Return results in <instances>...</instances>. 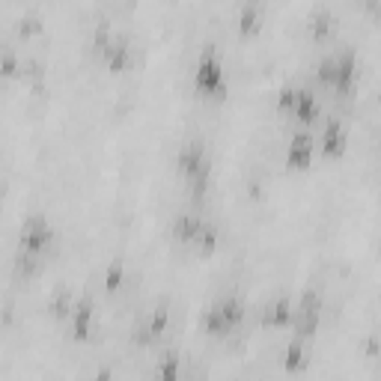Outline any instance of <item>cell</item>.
<instances>
[{"mask_svg":"<svg viewBox=\"0 0 381 381\" xmlns=\"http://www.w3.org/2000/svg\"><path fill=\"white\" fill-rule=\"evenodd\" d=\"M179 170L188 176V185L194 188V194H203V188L208 182V155L199 140H188L179 149Z\"/></svg>","mask_w":381,"mask_h":381,"instance_id":"1","label":"cell"},{"mask_svg":"<svg viewBox=\"0 0 381 381\" xmlns=\"http://www.w3.org/2000/svg\"><path fill=\"white\" fill-rule=\"evenodd\" d=\"M319 78L334 84L337 89H349L355 80V54L351 51H340V54H328L319 63Z\"/></svg>","mask_w":381,"mask_h":381,"instance_id":"2","label":"cell"},{"mask_svg":"<svg viewBox=\"0 0 381 381\" xmlns=\"http://www.w3.org/2000/svg\"><path fill=\"white\" fill-rule=\"evenodd\" d=\"M194 87L208 96L224 93V66H221V57L215 54V48H206L203 57H199L197 69H194Z\"/></svg>","mask_w":381,"mask_h":381,"instance_id":"3","label":"cell"},{"mask_svg":"<svg viewBox=\"0 0 381 381\" xmlns=\"http://www.w3.org/2000/svg\"><path fill=\"white\" fill-rule=\"evenodd\" d=\"M239 319H241V301L239 298H224V301H217L212 310L206 313V328L224 334V331H230Z\"/></svg>","mask_w":381,"mask_h":381,"instance_id":"4","label":"cell"},{"mask_svg":"<svg viewBox=\"0 0 381 381\" xmlns=\"http://www.w3.org/2000/svg\"><path fill=\"white\" fill-rule=\"evenodd\" d=\"M48 241H51V226L42 221V217H30L24 226H21V248L24 250H42V248H48Z\"/></svg>","mask_w":381,"mask_h":381,"instance_id":"5","label":"cell"},{"mask_svg":"<svg viewBox=\"0 0 381 381\" xmlns=\"http://www.w3.org/2000/svg\"><path fill=\"white\" fill-rule=\"evenodd\" d=\"M286 158H289V164H295V167L310 164V158H313V138L310 134H295L292 143H289Z\"/></svg>","mask_w":381,"mask_h":381,"instance_id":"6","label":"cell"},{"mask_svg":"<svg viewBox=\"0 0 381 381\" xmlns=\"http://www.w3.org/2000/svg\"><path fill=\"white\" fill-rule=\"evenodd\" d=\"M105 60L111 63V69H125L131 60V48H129V39L125 36H113L105 48Z\"/></svg>","mask_w":381,"mask_h":381,"instance_id":"7","label":"cell"},{"mask_svg":"<svg viewBox=\"0 0 381 381\" xmlns=\"http://www.w3.org/2000/svg\"><path fill=\"white\" fill-rule=\"evenodd\" d=\"M322 149H325V155H340V152L346 149V131H342V125L337 120H331L328 125H325Z\"/></svg>","mask_w":381,"mask_h":381,"instance_id":"8","label":"cell"},{"mask_svg":"<svg viewBox=\"0 0 381 381\" xmlns=\"http://www.w3.org/2000/svg\"><path fill=\"white\" fill-rule=\"evenodd\" d=\"M89 301H80L75 310H72V325H75V337H87V328H89Z\"/></svg>","mask_w":381,"mask_h":381,"instance_id":"9","label":"cell"},{"mask_svg":"<svg viewBox=\"0 0 381 381\" xmlns=\"http://www.w3.org/2000/svg\"><path fill=\"white\" fill-rule=\"evenodd\" d=\"M265 322H286L289 316H292V310H289V298H277L274 304L265 307Z\"/></svg>","mask_w":381,"mask_h":381,"instance_id":"10","label":"cell"},{"mask_svg":"<svg viewBox=\"0 0 381 381\" xmlns=\"http://www.w3.org/2000/svg\"><path fill=\"white\" fill-rule=\"evenodd\" d=\"M176 378H179V360L176 355H164L161 369H158V381H176Z\"/></svg>","mask_w":381,"mask_h":381,"instance_id":"11","label":"cell"},{"mask_svg":"<svg viewBox=\"0 0 381 381\" xmlns=\"http://www.w3.org/2000/svg\"><path fill=\"white\" fill-rule=\"evenodd\" d=\"M331 24H334V15L328 12V9H316V12L310 15V27L316 33H325V30H331Z\"/></svg>","mask_w":381,"mask_h":381,"instance_id":"12","label":"cell"},{"mask_svg":"<svg viewBox=\"0 0 381 381\" xmlns=\"http://www.w3.org/2000/svg\"><path fill=\"white\" fill-rule=\"evenodd\" d=\"M257 21H259V6H257V3L241 6V12H239V24H241V30H250V27H257Z\"/></svg>","mask_w":381,"mask_h":381,"instance_id":"13","label":"cell"},{"mask_svg":"<svg viewBox=\"0 0 381 381\" xmlns=\"http://www.w3.org/2000/svg\"><path fill=\"white\" fill-rule=\"evenodd\" d=\"M283 360H286V367L289 369H295V367H301L304 364V349H301V342H292L286 351H283Z\"/></svg>","mask_w":381,"mask_h":381,"instance_id":"14","label":"cell"},{"mask_svg":"<svg viewBox=\"0 0 381 381\" xmlns=\"http://www.w3.org/2000/svg\"><path fill=\"white\" fill-rule=\"evenodd\" d=\"M3 72H6V75H15V54L12 51H3Z\"/></svg>","mask_w":381,"mask_h":381,"instance_id":"15","label":"cell"},{"mask_svg":"<svg viewBox=\"0 0 381 381\" xmlns=\"http://www.w3.org/2000/svg\"><path fill=\"white\" fill-rule=\"evenodd\" d=\"M39 27V15H24L21 18V30H36Z\"/></svg>","mask_w":381,"mask_h":381,"instance_id":"16","label":"cell"},{"mask_svg":"<svg viewBox=\"0 0 381 381\" xmlns=\"http://www.w3.org/2000/svg\"><path fill=\"white\" fill-rule=\"evenodd\" d=\"M93 381H111V375H107V373H98Z\"/></svg>","mask_w":381,"mask_h":381,"instance_id":"17","label":"cell"}]
</instances>
